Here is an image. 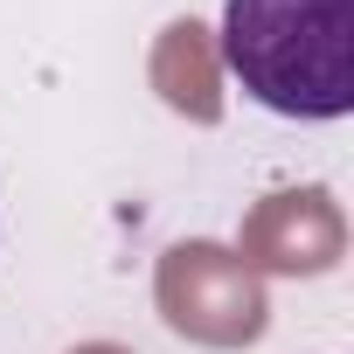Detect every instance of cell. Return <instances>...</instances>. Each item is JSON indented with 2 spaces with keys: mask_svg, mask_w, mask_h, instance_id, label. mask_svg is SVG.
I'll return each mask as SVG.
<instances>
[{
  "mask_svg": "<svg viewBox=\"0 0 354 354\" xmlns=\"http://www.w3.org/2000/svg\"><path fill=\"white\" fill-rule=\"evenodd\" d=\"M216 56L278 118H347L354 0H230Z\"/></svg>",
  "mask_w": 354,
  "mask_h": 354,
  "instance_id": "obj_1",
  "label": "cell"
},
{
  "mask_svg": "<svg viewBox=\"0 0 354 354\" xmlns=\"http://www.w3.org/2000/svg\"><path fill=\"white\" fill-rule=\"evenodd\" d=\"M153 306L160 319L195 340V347H250L264 340L271 326V299H264V278L230 250V243H174L153 271Z\"/></svg>",
  "mask_w": 354,
  "mask_h": 354,
  "instance_id": "obj_2",
  "label": "cell"
},
{
  "mask_svg": "<svg viewBox=\"0 0 354 354\" xmlns=\"http://www.w3.org/2000/svg\"><path fill=\"white\" fill-rule=\"evenodd\" d=\"M340 250H347V216L326 188L264 195L243 216V243H236L250 271H278V278H319L340 264Z\"/></svg>",
  "mask_w": 354,
  "mask_h": 354,
  "instance_id": "obj_3",
  "label": "cell"
},
{
  "mask_svg": "<svg viewBox=\"0 0 354 354\" xmlns=\"http://www.w3.org/2000/svg\"><path fill=\"white\" fill-rule=\"evenodd\" d=\"M153 91L174 104V111H188L202 125L223 118V70H216V42L202 21H174L153 49Z\"/></svg>",
  "mask_w": 354,
  "mask_h": 354,
  "instance_id": "obj_4",
  "label": "cell"
},
{
  "mask_svg": "<svg viewBox=\"0 0 354 354\" xmlns=\"http://www.w3.org/2000/svg\"><path fill=\"white\" fill-rule=\"evenodd\" d=\"M70 354H132V347H118V340H84V347H70Z\"/></svg>",
  "mask_w": 354,
  "mask_h": 354,
  "instance_id": "obj_5",
  "label": "cell"
}]
</instances>
